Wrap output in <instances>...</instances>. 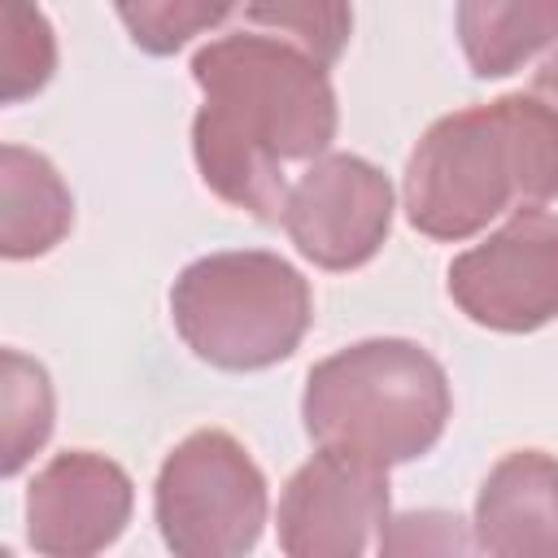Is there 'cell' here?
<instances>
[{
	"mask_svg": "<svg viewBox=\"0 0 558 558\" xmlns=\"http://www.w3.org/2000/svg\"><path fill=\"white\" fill-rule=\"evenodd\" d=\"M392 183L357 153H323L283 196V231L318 270L366 266L392 231Z\"/></svg>",
	"mask_w": 558,
	"mask_h": 558,
	"instance_id": "52a82bcc",
	"label": "cell"
},
{
	"mask_svg": "<svg viewBox=\"0 0 558 558\" xmlns=\"http://www.w3.org/2000/svg\"><path fill=\"white\" fill-rule=\"evenodd\" d=\"M192 78L205 96L192 118L201 183L248 218L279 222L292 187L283 166L323 157L340 126L327 65L240 26L196 48Z\"/></svg>",
	"mask_w": 558,
	"mask_h": 558,
	"instance_id": "6da1fadb",
	"label": "cell"
},
{
	"mask_svg": "<svg viewBox=\"0 0 558 558\" xmlns=\"http://www.w3.org/2000/svg\"><path fill=\"white\" fill-rule=\"evenodd\" d=\"M0 100L22 105L57 74V35L35 0H0Z\"/></svg>",
	"mask_w": 558,
	"mask_h": 558,
	"instance_id": "9a60e30c",
	"label": "cell"
},
{
	"mask_svg": "<svg viewBox=\"0 0 558 558\" xmlns=\"http://www.w3.org/2000/svg\"><path fill=\"white\" fill-rule=\"evenodd\" d=\"M558 196V113L506 92L436 118L405 157V222L427 240H471L514 209Z\"/></svg>",
	"mask_w": 558,
	"mask_h": 558,
	"instance_id": "7a4b0ae2",
	"label": "cell"
},
{
	"mask_svg": "<svg viewBox=\"0 0 558 558\" xmlns=\"http://www.w3.org/2000/svg\"><path fill=\"white\" fill-rule=\"evenodd\" d=\"M375 549L388 558H397V554H466V549H475V536H466V523L449 510H405V514H388Z\"/></svg>",
	"mask_w": 558,
	"mask_h": 558,
	"instance_id": "e0dca14e",
	"label": "cell"
},
{
	"mask_svg": "<svg viewBox=\"0 0 558 558\" xmlns=\"http://www.w3.org/2000/svg\"><path fill=\"white\" fill-rule=\"evenodd\" d=\"M388 523V466L318 449L279 493V549L288 558H357Z\"/></svg>",
	"mask_w": 558,
	"mask_h": 558,
	"instance_id": "ba28073f",
	"label": "cell"
},
{
	"mask_svg": "<svg viewBox=\"0 0 558 558\" xmlns=\"http://www.w3.org/2000/svg\"><path fill=\"white\" fill-rule=\"evenodd\" d=\"M475 549L493 558H558V458L510 449L475 493Z\"/></svg>",
	"mask_w": 558,
	"mask_h": 558,
	"instance_id": "30bf717a",
	"label": "cell"
},
{
	"mask_svg": "<svg viewBox=\"0 0 558 558\" xmlns=\"http://www.w3.org/2000/svg\"><path fill=\"white\" fill-rule=\"evenodd\" d=\"M240 26L275 35L318 65H336L353 35L349 0H240Z\"/></svg>",
	"mask_w": 558,
	"mask_h": 558,
	"instance_id": "5bb4252c",
	"label": "cell"
},
{
	"mask_svg": "<svg viewBox=\"0 0 558 558\" xmlns=\"http://www.w3.org/2000/svg\"><path fill=\"white\" fill-rule=\"evenodd\" d=\"M270 514L266 475L222 427L183 436L153 484V519L179 558H240L262 541Z\"/></svg>",
	"mask_w": 558,
	"mask_h": 558,
	"instance_id": "5b68a950",
	"label": "cell"
},
{
	"mask_svg": "<svg viewBox=\"0 0 558 558\" xmlns=\"http://www.w3.org/2000/svg\"><path fill=\"white\" fill-rule=\"evenodd\" d=\"M57 423L52 379L22 349L0 353V471L4 480L22 475V466L48 445Z\"/></svg>",
	"mask_w": 558,
	"mask_h": 558,
	"instance_id": "4fadbf2b",
	"label": "cell"
},
{
	"mask_svg": "<svg viewBox=\"0 0 558 558\" xmlns=\"http://www.w3.org/2000/svg\"><path fill=\"white\" fill-rule=\"evenodd\" d=\"M527 92H536L554 113H558V48L536 65V74H532V83H527Z\"/></svg>",
	"mask_w": 558,
	"mask_h": 558,
	"instance_id": "ac0fdd59",
	"label": "cell"
},
{
	"mask_svg": "<svg viewBox=\"0 0 558 558\" xmlns=\"http://www.w3.org/2000/svg\"><path fill=\"white\" fill-rule=\"evenodd\" d=\"M453 414L445 366L401 336H371L314 362L301 423L318 449L401 466L436 449Z\"/></svg>",
	"mask_w": 558,
	"mask_h": 558,
	"instance_id": "3957f363",
	"label": "cell"
},
{
	"mask_svg": "<svg viewBox=\"0 0 558 558\" xmlns=\"http://www.w3.org/2000/svg\"><path fill=\"white\" fill-rule=\"evenodd\" d=\"M231 13H240V0H135L118 9L131 44L148 57H174L196 35L218 31Z\"/></svg>",
	"mask_w": 558,
	"mask_h": 558,
	"instance_id": "2e32d148",
	"label": "cell"
},
{
	"mask_svg": "<svg viewBox=\"0 0 558 558\" xmlns=\"http://www.w3.org/2000/svg\"><path fill=\"white\" fill-rule=\"evenodd\" d=\"M170 323L214 371H270L301 349L314 323V292L279 253L222 248L179 270L170 288Z\"/></svg>",
	"mask_w": 558,
	"mask_h": 558,
	"instance_id": "277c9868",
	"label": "cell"
},
{
	"mask_svg": "<svg viewBox=\"0 0 558 558\" xmlns=\"http://www.w3.org/2000/svg\"><path fill=\"white\" fill-rule=\"evenodd\" d=\"M449 301L488 331L523 336L558 318V214L514 209L449 262Z\"/></svg>",
	"mask_w": 558,
	"mask_h": 558,
	"instance_id": "8992f818",
	"label": "cell"
},
{
	"mask_svg": "<svg viewBox=\"0 0 558 558\" xmlns=\"http://www.w3.org/2000/svg\"><path fill=\"white\" fill-rule=\"evenodd\" d=\"M74 227V196L57 166L22 144L0 148V253L31 262L52 253Z\"/></svg>",
	"mask_w": 558,
	"mask_h": 558,
	"instance_id": "8fae6325",
	"label": "cell"
},
{
	"mask_svg": "<svg viewBox=\"0 0 558 558\" xmlns=\"http://www.w3.org/2000/svg\"><path fill=\"white\" fill-rule=\"evenodd\" d=\"M113 4H118V9H126V4H135V0H113Z\"/></svg>",
	"mask_w": 558,
	"mask_h": 558,
	"instance_id": "d6986e66",
	"label": "cell"
},
{
	"mask_svg": "<svg viewBox=\"0 0 558 558\" xmlns=\"http://www.w3.org/2000/svg\"><path fill=\"white\" fill-rule=\"evenodd\" d=\"M131 510L135 484L113 458L65 449L48 458L26 488V541L48 558H87L126 532Z\"/></svg>",
	"mask_w": 558,
	"mask_h": 558,
	"instance_id": "9c48e42d",
	"label": "cell"
},
{
	"mask_svg": "<svg viewBox=\"0 0 558 558\" xmlns=\"http://www.w3.org/2000/svg\"><path fill=\"white\" fill-rule=\"evenodd\" d=\"M453 31L475 78H506L558 44V0H458Z\"/></svg>",
	"mask_w": 558,
	"mask_h": 558,
	"instance_id": "7c38bea8",
	"label": "cell"
}]
</instances>
